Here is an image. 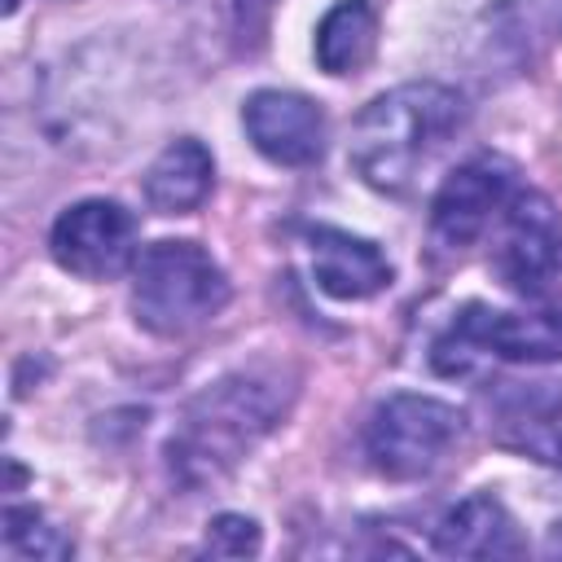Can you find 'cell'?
<instances>
[{"instance_id": "8fae6325", "label": "cell", "mask_w": 562, "mask_h": 562, "mask_svg": "<svg viewBox=\"0 0 562 562\" xmlns=\"http://www.w3.org/2000/svg\"><path fill=\"white\" fill-rule=\"evenodd\" d=\"M307 255H312V277L329 299H342V303L373 299L378 290L391 285L386 255L347 228H329V224L307 228Z\"/></svg>"}, {"instance_id": "3957f363", "label": "cell", "mask_w": 562, "mask_h": 562, "mask_svg": "<svg viewBox=\"0 0 562 562\" xmlns=\"http://www.w3.org/2000/svg\"><path fill=\"white\" fill-rule=\"evenodd\" d=\"M228 303L224 268L198 241H154L132 268V312L149 334L180 338Z\"/></svg>"}, {"instance_id": "52a82bcc", "label": "cell", "mask_w": 562, "mask_h": 562, "mask_svg": "<svg viewBox=\"0 0 562 562\" xmlns=\"http://www.w3.org/2000/svg\"><path fill=\"white\" fill-rule=\"evenodd\" d=\"M514 167L496 154H479L461 162L430 202V233L448 250H465L514 198Z\"/></svg>"}, {"instance_id": "9c48e42d", "label": "cell", "mask_w": 562, "mask_h": 562, "mask_svg": "<svg viewBox=\"0 0 562 562\" xmlns=\"http://www.w3.org/2000/svg\"><path fill=\"white\" fill-rule=\"evenodd\" d=\"M487 413L501 448L562 470V382H501Z\"/></svg>"}, {"instance_id": "30bf717a", "label": "cell", "mask_w": 562, "mask_h": 562, "mask_svg": "<svg viewBox=\"0 0 562 562\" xmlns=\"http://www.w3.org/2000/svg\"><path fill=\"white\" fill-rule=\"evenodd\" d=\"M250 145L277 167H312L325 154V114L316 101L281 88H263L241 105Z\"/></svg>"}, {"instance_id": "e0dca14e", "label": "cell", "mask_w": 562, "mask_h": 562, "mask_svg": "<svg viewBox=\"0 0 562 562\" xmlns=\"http://www.w3.org/2000/svg\"><path fill=\"white\" fill-rule=\"evenodd\" d=\"M277 0H233V18H237V40L246 48H259L263 44V31H268V13H272Z\"/></svg>"}, {"instance_id": "2e32d148", "label": "cell", "mask_w": 562, "mask_h": 562, "mask_svg": "<svg viewBox=\"0 0 562 562\" xmlns=\"http://www.w3.org/2000/svg\"><path fill=\"white\" fill-rule=\"evenodd\" d=\"M206 549L220 558H250L259 553V527L246 514H220L206 527Z\"/></svg>"}, {"instance_id": "7a4b0ae2", "label": "cell", "mask_w": 562, "mask_h": 562, "mask_svg": "<svg viewBox=\"0 0 562 562\" xmlns=\"http://www.w3.org/2000/svg\"><path fill=\"white\" fill-rule=\"evenodd\" d=\"M281 417V395L277 382L255 378V373H233L211 382L180 417L171 443H167V465L180 487H206L220 483Z\"/></svg>"}, {"instance_id": "9a60e30c", "label": "cell", "mask_w": 562, "mask_h": 562, "mask_svg": "<svg viewBox=\"0 0 562 562\" xmlns=\"http://www.w3.org/2000/svg\"><path fill=\"white\" fill-rule=\"evenodd\" d=\"M4 540L22 558H70V540L44 522L40 509L31 505H9L4 509Z\"/></svg>"}, {"instance_id": "ba28073f", "label": "cell", "mask_w": 562, "mask_h": 562, "mask_svg": "<svg viewBox=\"0 0 562 562\" xmlns=\"http://www.w3.org/2000/svg\"><path fill=\"white\" fill-rule=\"evenodd\" d=\"M496 277L514 294H540L562 268V220L544 193H514L492 255Z\"/></svg>"}, {"instance_id": "5b68a950", "label": "cell", "mask_w": 562, "mask_h": 562, "mask_svg": "<svg viewBox=\"0 0 562 562\" xmlns=\"http://www.w3.org/2000/svg\"><path fill=\"white\" fill-rule=\"evenodd\" d=\"M465 417L430 395H391L373 408L369 426H364V452L373 461L378 474L408 483L430 474L452 443L461 439Z\"/></svg>"}, {"instance_id": "5bb4252c", "label": "cell", "mask_w": 562, "mask_h": 562, "mask_svg": "<svg viewBox=\"0 0 562 562\" xmlns=\"http://www.w3.org/2000/svg\"><path fill=\"white\" fill-rule=\"evenodd\" d=\"M378 44V18L369 0H338L316 26V61L329 75H356Z\"/></svg>"}, {"instance_id": "4fadbf2b", "label": "cell", "mask_w": 562, "mask_h": 562, "mask_svg": "<svg viewBox=\"0 0 562 562\" xmlns=\"http://www.w3.org/2000/svg\"><path fill=\"white\" fill-rule=\"evenodd\" d=\"M211 176H215V162L202 140L193 136L171 140L145 171V202L158 215H184L202 206V198L211 193Z\"/></svg>"}, {"instance_id": "8992f818", "label": "cell", "mask_w": 562, "mask_h": 562, "mask_svg": "<svg viewBox=\"0 0 562 562\" xmlns=\"http://www.w3.org/2000/svg\"><path fill=\"white\" fill-rule=\"evenodd\" d=\"M48 250L75 277H88V281L119 277L136 250V220L127 206H119L110 198L75 202L57 215Z\"/></svg>"}, {"instance_id": "277c9868", "label": "cell", "mask_w": 562, "mask_h": 562, "mask_svg": "<svg viewBox=\"0 0 562 562\" xmlns=\"http://www.w3.org/2000/svg\"><path fill=\"white\" fill-rule=\"evenodd\" d=\"M483 360H518V364L562 360V312L558 307L501 312L487 303H465L430 342V364L443 378H461Z\"/></svg>"}, {"instance_id": "7c38bea8", "label": "cell", "mask_w": 562, "mask_h": 562, "mask_svg": "<svg viewBox=\"0 0 562 562\" xmlns=\"http://www.w3.org/2000/svg\"><path fill=\"white\" fill-rule=\"evenodd\" d=\"M430 544L443 558H518V553H527L509 509L496 496H465V501H457L435 522Z\"/></svg>"}, {"instance_id": "6da1fadb", "label": "cell", "mask_w": 562, "mask_h": 562, "mask_svg": "<svg viewBox=\"0 0 562 562\" xmlns=\"http://www.w3.org/2000/svg\"><path fill=\"white\" fill-rule=\"evenodd\" d=\"M465 105L443 83H404L364 105L351 132V167L382 193H404L461 127Z\"/></svg>"}]
</instances>
